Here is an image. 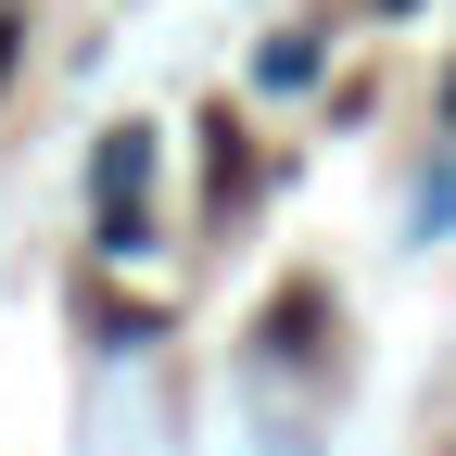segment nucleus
<instances>
[{
	"mask_svg": "<svg viewBox=\"0 0 456 456\" xmlns=\"http://www.w3.org/2000/svg\"><path fill=\"white\" fill-rule=\"evenodd\" d=\"M0 64H13V0H0Z\"/></svg>",
	"mask_w": 456,
	"mask_h": 456,
	"instance_id": "obj_1",
	"label": "nucleus"
}]
</instances>
